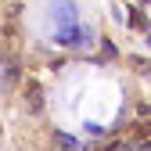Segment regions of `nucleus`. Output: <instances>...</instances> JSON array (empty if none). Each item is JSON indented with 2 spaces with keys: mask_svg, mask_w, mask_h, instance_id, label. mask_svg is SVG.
<instances>
[{
  "mask_svg": "<svg viewBox=\"0 0 151 151\" xmlns=\"http://www.w3.org/2000/svg\"><path fill=\"white\" fill-rule=\"evenodd\" d=\"M50 18H54V25H61L58 32H72L76 25V7H72V0H54V7H50Z\"/></svg>",
  "mask_w": 151,
  "mask_h": 151,
  "instance_id": "nucleus-1",
  "label": "nucleus"
},
{
  "mask_svg": "<svg viewBox=\"0 0 151 151\" xmlns=\"http://www.w3.org/2000/svg\"><path fill=\"white\" fill-rule=\"evenodd\" d=\"M18 83V61H4V65H0V86H14Z\"/></svg>",
  "mask_w": 151,
  "mask_h": 151,
  "instance_id": "nucleus-2",
  "label": "nucleus"
},
{
  "mask_svg": "<svg viewBox=\"0 0 151 151\" xmlns=\"http://www.w3.org/2000/svg\"><path fill=\"white\" fill-rule=\"evenodd\" d=\"M54 140H58V147H65V151H76V137H68V133H58Z\"/></svg>",
  "mask_w": 151,
  "mask_h": 151,
  "instance_id": "nucleus-3",
  "label": "nucleus"
},
{
  "mask_svg": "<svg viewBox=\"0 0 151 151\" xmlns=\"http://www.w3.org/2000/svg\"><path fill=\"white\" fill-rule=\"evenodd\" d=\"M137 151H151V144H147V140H144V144H137Z\"/></svg>",
  "mask_w": 151,
  "mask_h": 151,
  "instance_id": "nucleus-4",
  "label": "nucleus"
}]
</instances>
